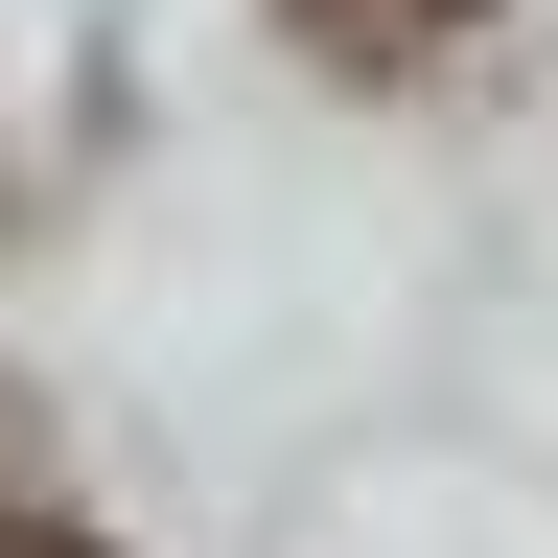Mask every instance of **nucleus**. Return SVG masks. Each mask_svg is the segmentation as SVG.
Masks as SVG:
<instances>
[{"label": "nucleus", "instance_id": "nucleus-1", "mask_svg": "<svg viewBox=\"0 0 558 558\" xmlns=\"http://www.w3.org/2000/svg\"><path fill=\"white\" fill-rule=\"evenodd\" d=\"M488 0H303V47H349V70H418V47H465Z\"/></svg>", "mask_w": 558, "mask_h": 558}, {"label": "nucleus", "instance_id": "nucleus-2", "mask_svg": "<svg viewBox=\"0 0 558 558\" xmlns=\"http://www.w3.org/2000/svg\"><path fill=\"white\" fill-rule=\"evenodd\" d=\"M0 558H94V535H70V512H24V535H0Z\"/></svg>", "mask_w": 558, "mask_h": 558}]
</instances>
